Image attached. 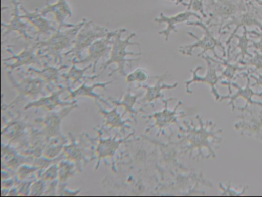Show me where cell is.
<instances>
[{"instance_id":"1","label":"cell","mask_w":262,"mask_h":197,"mask_svg":"<svg viewBox=\"0 0 262 197\" xmlns=\"http://www.w3.org/2000/svg\"><path fill=\"white\" fill-rule=\"evenodd\" d=\"M191 15L197 16L196 14L190 12L181 13L170 18L165 17V16H162L161 15V18L160 19H157V22H165L168 24V26L166 30L165 29V30L161 31L160 33L163 34H163H164L166 38H167L169 33L171 31L175 30L173 27V25L187 20Z\"/></svg>"}]
</instances>
